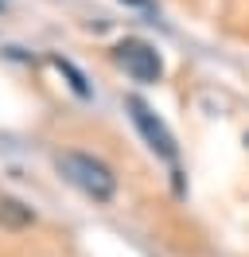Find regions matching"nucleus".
Here are the masks:
<instances>
[{
  "instance_id": "3",
  "label": "nucleus",
  "mask_w": 249,
  "mask_h": 257,
  "mask_svg": "<svg viewBox=\"0 0 249 257\" xmlns=\"http://www.w3.org/2000/svg\"><path fill=\"white\" fill-rule=\"evenodd\" d=\"M125 109H129V117H133V125L140 128V137L148 141V148L160 152L164 160H175V137H171V128L152 113V105L140 101V97H125Z\"/></svg>"
},
{
  "instance_id": "1",
  "label": "nucleus",
  "mask_w": 249,
  "mask_h": 257,
  "mask_svg": "<svg viewBox=\"0 0 249 257\" xmlns=\"http://www.w3.org/2000/svg\"><path fill=\"white\" fill-rule=\"evenodd\" d=\"M55 164H59L62 179H66L70 187H78L86 199H93V203H109V199L117 195V176L109 172V164L93 160L86 152H62Z\"/></svg>"
},
{
  "instance_id": "2",
  "label": "nucleus",
  "mask_w": 249,
  "mask_h": 257,
  "mask_svg": "<svg viewBox=\"0 0 249 257\" xmlns=\"http://www.w3.org/2000/svg\"><path fill=\"white\" fill-rule=\"evenodd\" d=\"M113 63L121 66L125 74L133 82H160V74H164V63H160V55H156V47H148L144 39H121L117 47H113Z\"/></svg>"
},
{
  "instance_id": "4",
  "label": "nucleus",
  "mask_w": 249,
  "mask_h": 257,
  "mask_svg": "<svg viewBox=\"0 0 249 257\" xmlns=\"http://www.w3.org/2000/svg\"><path fill=\"white\" fill-rule=\"evenodd\" d=\"M55 66H59L62 74L70 78V86H74L78 94H82V97H90V86H86V78H82V74H78V70H74V66H70V63H66V59H55Z\"/></svg>"
},
{
  "instance_id": "5",
  "label": "nucleus",
  "mask_w": 249,
  "mask_h": 257,
  "mask_svg": "<svg viewBox=\"0 0 249 257\" xmlns=\"http://www.w3.org/2000/svg\"><path fill=\"white\" fill-rule=\"evenodd\" d=\"M0 214H8L12 222H31V210H20V203L12 199H0Z\"/></svg>"
}]
</instances>
